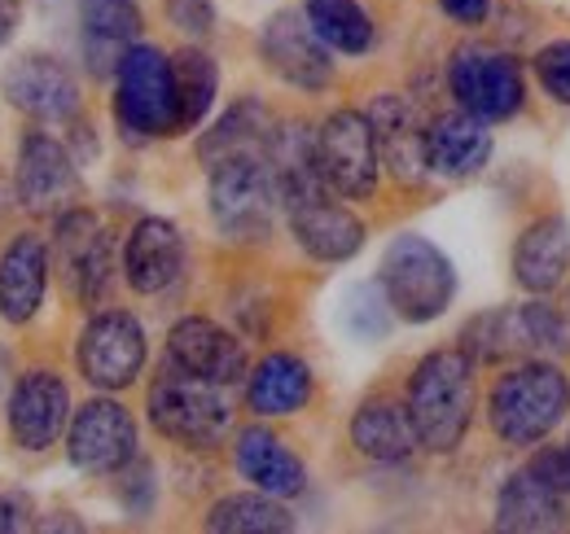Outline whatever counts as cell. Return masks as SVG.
<instances>
[{
    "mask_svg": "<svg viewBox=\"0 0 570 534\" xmlns=\"http://www.w3.org/2000/svg\"><path fill=\"white\" fill-rule=\"evenodd\" d=\"M409 416L430 452H456L474 421V355L434 350L409 377Z\"/></svg>",
    "mask_w": 570,
    "mask_h": 534,
    "instance_id": "1",
    "label": "cell"
},
{
    "mask_svg": "<svg viewBox=\"0 0 570 534\" xmlns=\"http://www.w3.org/2000/svg\"><path fill=\"white\" fill-rule=\"evenodd\" d=\"M567 412L570 382L562 377V368H553V364L509 368L492 386V399H488L492 429H497L500 443H509V447H531V443L549 438L562 425Z\"/></svg>",
    "mask_w": 570,
    "mask_h": 534,
    "instance_id": "2",
    "label": "cell"
},
{
    "mask_svg": "<svg viewBox=\"0 0 570 534\" xmlns=\"http://www.w3.org/2000/svg\"><path fill=\"white\" fill-rule=\"evenodd\" d=\"M377 285H382V294L400 320L430 325L448 312V303L456 294V271L434 241L417 237V233H404L386 246L382 267H377Z\"/></svg>",
    "mask_w": 570,
    "mask_h": 534,
    "instance_id": "3",
    "label": "cell"
},
{
    "mask_svg": "<svg viewBox=\"0 0 570 534\" xmlns=\"http://www.w3.org/2000/svg\"><path fill=\"white\" fill-rule=\"evenodd\" d=\"M115 119L124 136L154 140V136L180 132V92L176 67L163 49L132 44L115 70Z\"/></svg>",
    "mask_w": 570,
    "mask_h": 534,
    "instance_id": "4",
    "label": "cell"
},
{
    "mask_svg": "<svg viewBox=\"0 0 570 534\" xmlns=\"http://www.w3.org/2000/svg\"><path fill=\"white\" fill-rule=\"evenodd\" d=\"M149 421L163 438H171L189 452H207V447L224 443V434L233 425V407L224 399V386L203 382L171 364L149 386Z\"/></svg>",
    "mask_w": 570,
    "mask_h": 534,
    "instance_id": "5",
    "label": "cell"
},
{
    "mask_svg": "<svg viewBox=\"0 0 570 534\" xmlns=\"http://www.w3.org/2000/svg\"><path fill=\"white\" fill-rule=\"evenodd\" d=\"M212 219L215 228L233 241H264L273 233L277 215V176L264 154H242L212 167Z\"/></svg>",
    "mask_w": 570,
    "mask_h": 534,
    "instance_id": "6",
    "label": "cell"
},
{
    "mask_svg": "<svg viewBox=\"0 0 570 534\" xmlns=\"http://www.w3.org/2000/svg\"><path fill=\"white\" fill-rule=\"evenodd\" d=\"M316 167H321V176L334 194L373 198L382 154H377V136H373L368 115H360V110L330 115L316 132Z\"/></svg>",
    "mask_w": 570,
    "mask_h": 534,
    "instance_id": "7",
    "label": "cell"
},
{
    "mask_svg": "<svg viewBox=\"0 0 570 534\" xmlns=\"http://www.w3.org/2000/svg\"><path fill=\"white\" fill-rule=\"evenodd\" d=\"M75 364L88 386L97 390H128L145 368V334L137 316L128 312H101L83 325Z\"/></svg>",
    "mask_w": 570,
    "mask_h": 534,
    "instance_id": "8",
    "label": "cell"
},
{
    "mask_svg": "<svg viewBox=\"0 0 570 534\" xmlns=\"http://www.w3.org/2000/svg\"><path fill=\"white\" fill-rule=\"evenodd\" d=\"M334 189L330 185H312V189H298V194H285L282 206L289 215V233L294 241L321 259V264H347L352 255H360L364 246V224L343 206V201L330 198Z\"/></svg>",
    "mask_w": 570,
    "mask_h": 534,
    "instance_id": "9",
    "label": "cell"
},
{
    "mask_svg": "<svg viewBox=\"0 0 570 534\" xmlns=\"http://www.w3.org/2000/svg\"><path fill=\"white\" fill-rule=\"evenodd\" d=\"M448 83H452V97L461 101V110H470L488 123L513 119L522 110V97H527L518 62L504 53H492V49H474V44L452 58Z\"/></svg>",
    "mask_w": 570,
    "mask_h": 534,
    "instance_id": "10",
    "label": "cell"
},
{
    "mask_svg": "<svg viewBox=\"0 0 570 534\" xmlns=\"http://www.w3.org/2000/svg\"><path fill=\"white\" fill-rule=\"evenodd\" d=\"M13 185H18L22 210H31V215H49V219H58V215L75 210V201H79V194H83L79 171H75V158L67 154V145L53 140V136H45V132L22 136Z\"/></svg>",
    "mask_w": 570,
    "mask_h": 534,
    "instance_id": "11",
    "label": "cell"
},
{
    "mask_svg": "<svg viewBox=\"0 0 570 534\" xmlns=\"http://www.w3.org/2000/svg\"><path fill=\"white\" fill-rule=\"evenodd\" d=\"M67 456L83 473H119L137 456V421L115 399H92L71 412Z\"/></svg>",
    "mask_w": 570,
    "mask_h": 534,
    "instance_id": "12",
    "label": "cell"
},
{
    "mask_svg": "<svg viewBox=\"0 0 570 534\" xmlns=\"http://www.w3.org/2000/svg\"><path fill=\"white\" fill-rule=\"evenodd\" d=\"M259 53L273 67V75H282L289 88L321 92L334 79L330 44L316 36V27L307 22V13H294V9L273 13L264 22V31H259Z\"/></svg>",
    "mask_w": 570,
    "mask_h": 534,
    "instance_id": "13",
    "label": "cell"
},
{
    "mask_svg": "<svg viewBox=\"0 0 570 534\" xmlns=\"http://www.w3.org/2000/svg\"><path fill=\"white\" fill-rule=\"evenodd\" d=\"M71 425V390L58 373L49 368H31L18 377L13 395H9V438L22 452H45L62 438V429Z\"/></svg>",
    "mask_w": 570,
    "mask_h": 534,
    "instance_id": "14",
    "label": "cell"
},
{
    "mask_svg": "<svg viewBox=\"0 0 570 534\" xmlns=\"http://www.w3.org/2000/svg\"><path fill=\"white\" fill-rule=\"evenodd\" d=\"M53 259H58V276L67 280L79 303H97L110 289V237L97 224V215L88 210H67L58 215V237H53Z\"/></svg>",
    "mask_w": 570,
    "mask_h": 534,
    "instance_id": "15",
    "label": "cell"
},
{
    "mask_svg": "<svg viewBox=\"0 0 570 534\" xmlns=\"http://www.w3.org/2000/svg\"><path fill=\"white\" fill-rule=\"evenodd\" d=\"M470 355L479 359H497L509 350H531V355H549V350H567L570 329L562 325V316L544 303H527L518 312H492L483 320H474L465 329Z\"/></svg>",
    "mask_w": 570,
    "mask_h": 534,
    "instance_id": "16",
    "label": "cell"
},
{
    "mask_svg": "<svg viewBox=\"0 0 570 534\" xmlns=\"http://www.w3.org/2000/svg\"><path fill=\"white\" fill-rule=\"evenodd\" d=\"M0 92H4V101L18 115H27L36 123H67V119H75V110H79V83H75V75L62 62L45 58V53L18 58L13 67L4 70Z\"/></svg>",
    "mask_w": 570,
    "mask_h": 534,
    "instance_id": "17",
    "label": "cell"
},
{
    "mask_svg": "<svg viewBox=\"0 0 570 534\" xmlns=\"http://www.w3.org/2000/svg\"><path fill=\"white\" fill-rule=\"evenodd\" d=\"M167 359L215 386H237L246 377V346L203 316H189L167 334Z\"/></svg>",
    "mask_w": 570,
    "mask_h": 534,
    "instance_id": "18",
    "label": "cell"
},
{
    "mask_svg": "<svg viewBox=\"0 0 570 534\" xmlns=\"http://www.w3.org/2000/svg\"><path fill=\"white\" fill-rule=\"evenodd\" d=\"M368 123H373V136H377L382 167H391L395 180H404V185H422L430 176L426 128H422L413 101L400 97V92H382L368 106Z\"/></svg>",
    "mask_w": 570,
    "mask_h": 534,
    "instance_id": "19",
    "label": "cell"
},
{
    "mask_svg": "<svg viewBox=\"0 0 570 534\" xmlns=\"http://www.w3.org/2000/svg\"><path fill=\"white\" fill-rule=\"evenodd\" d=\"M185 267V241L176 233L171 219H158L149 215L141 219L132 233H128V246H124V276L137 294H163L167 285H176Z\"/></svg>",
    "mask_w": 570,
    "mask_h": 534,
    "instance_id": "20",
    "label": "cell"
},
{
    "mask_svg": "<svg viewBox=\"0 0 570 534\" xmlns=\"http://www.w3.org/2000/svg\"><path fill=\"white\" fill-rule=\"evenodd\" d=\"M492 158V132L488 119L461 110V115H443L426 128V162L430 176L443 180H465L479 176Z\"/></svg>",
    "mask_w": 570,
    "mask_h": 534,
    "instance_id": "21",
    "label": "cell"
},
{
    "mask_svg": "<svg viewBox=\"0 0 570 534\" xmlns=\"http://www.w3.org/2000/svg\"><path fill=\"white\" fill-rule=\"evenodd\" d=\"M141 36V9L132 0H79V40L97 75L119 70L124 53Z\"/></svg>",
    "mask_w": 570,
    "mask_h": 534,
    "instance_id": "22",
    "label": "cell"
},
{
    "mask_svg": "<svg viewBox=\"0 0 570 534\" xmlns=\"http://www.w3.org/2000/svg\"><path fill=\"white\" fill-rule=\"evenodd\" d=\"M45 285H49L45 241L31 237V233L13 237L0 255V316L9 325H27L45 303Z\"/></svg>",
    "mask_w": 570,
    "mask_h": 534,
    "instance_id": "23",
    "label": "cell"
},
{
    "mask_svg": "<svg viewBox=\"0 0 570 534\" xmlns=\"http://www.w3.org/2000/svg\"><path fill=\"white\" fill-rule=\"evenodd\" d=\"M497 526L500 531H567L570 526V508L562 500V491H553L540 473L522 468L513 473L497 495Z\"/></svg>",
    "mask_w": 570,
    "mask_h": 534,
    "instance_id": "24",
    "label": "cell"
},
{
    "mask_svg": "<svg viewBox=\"0 0 570 534\" xmlns=\"http://www.w3.org/2000/svg\"><path fill=\"white\" fill-rule=\"evenodd\" d=\"M233 456H237L242 477L255 482V491H268V495H277V500H289V495H298V491L307 486V468H303V461L285 447L277 434H268L264 425L242 429Z\"/></svg>",
    "mask_w": 570,
    "mask_h": 534,
    "instance_id": "25",
    "label": "cell"
},
{
    "mask_svg": "<svg viewBox=\"0 0 570 534\" xmlns=\"http://www.w3.org/2000/svg\"><path fill=\"white\" fill-rule=\"evenodd\" d=\"M570 271V228L567 219L549 215L540 224H531L518 246H513V276L527 294H549L562 285Z\"/></svg>",
    "mask_w": 570,
    "mask_h": 534,
    "instance_id": "26",
    "label": "cell"
},
{
    "mask_svg": "<svg viewBox=\"0 0 570 534\" xmlns=\"http://www.w3.org/2000/svg\"><path fill=\"white\" fill-rule=\"evenodd\" d=\"M352 443H356L360 456L377 461V465H400L417 452V429H413V416H409V403L391 399H368L360 403V412L352 416Z\"/></svg>",
    "mask_w": 570,
    "mask_h": 534,
    "instance_id": "27",
    "label": "cell"
},
{
    "mask_svg": "<svg viewBox=\"0 0 570 534\" xmlns=\"http://www.w3.org/2000/svg\"><path fill=\"white\" fill-rule=\"evenodd\" d=\"M307 399H312V368L285 350L259 359V368L246 382V403L259 416H289V412L307 407Z\"/></svg>",
    "mask_w": 570,
    "mask_h": 534,
    "instance_id": "28",
    "label": "cell"
},
{
    "mask_svg": "<svg viewBox=\"0 0 570 534\" xmlns=\"http://www.w3.org/2000/svg\"><path fill=\"white\" fill-rule=\"evenodd\" d=\"M273 140V119L268 110L255 101V97H242L233 101V110L215 123L212 132L198 140V158L207 167H219L228 158H242V154H264Z\"/></svg>",
    "mask_w": 570,
    "mask_h": 534,
    "instance_id": "29",
    "label": "cell"
},
{
    "mask_svg": "<svg viewBox=\"0 0 570 534\" xmlns=\"http://www.w3.org/2000/svg\"><path fill=\"white\" fill-rule=\"evenodd\" d=\"M207 531L215 534H285L294 531L289 508H282L277 495L250 491V495H224L207 513Z\"/></svg>",
    "mask_w": 570,
    "mask_h": 534,
    "instance_id": "30",
    "label": "cell"
},
{
    "mask_svg": "<svg viewBox=\"0 0 570 534\" xmlns=\"http://www.w3.org/2000/svg\"><path fill=\"white\" fill-rule=\"evenodd\" d=\"M303 13L330 49H338V53H368L373 49V36H377L373 18L356 0H307Z\"/></svg>",
    "mask_w": 570,
    "mask_h": 534,
    "instance_id": "31",
    "label": "cell"
},
{
    "mask_svg": "<svg viewBox=\"0 0 570 534\" xmlns=\"http://www.w3.org/2000/svg\"><path fill=\"white\" fill-rule=\"evenodd\" d=\"M176 67V92H180V132L185 128H198L207 119L215 101V83H219V70L203 49H185L180 58H171Z\"/></svg>",
    "mask_w": 570,
    "mask_h": 534,
    "instance_id": "32",
    "label": "cell"
},
{
    "mask_svg": "<svg viewBox=\"0 0 570 534\" xmlns=\"http://www.w3.org/2000/svg\"><path fill=\"white\" fill-rule=\"evenodd\" d=\"M391 303L382 294V285H356L347 298H343V325L356 342H377L386 337V325H391Z\"/></svg>",
    "mask_w": 570,
    "mask_h": 534,
    "instance_id": "33",
    "label": "cell"
},
{
    "mask_svg": "<svg viewBox=\"0 0 570 534\" xmlns=\"http://www.w3.org/2000/svg\"><path fill=\"white\" fill-rule=\"evenodd\" d=\"M535 75H540V83L549 88L553 101L570 106V40L544 44V49L535 53Z\"/></svg>",
    "mask_w": 570,
    "mask_h": 534,
    "instance_id": "34",
    "label": "cell"
},
{
    "mask_svg": "<svg viewBox=\"0 0 570 534\" xmlns=\"http://www.w3.org/2000/svg\"><path fill=\"white\" fill-rule=\"evenodd\" d=\"M167 18H171L176 31L194 36V40H203V36L215 27L212 0H167Z\"/></svg>",
    "mask_w": 570,
    "mask_h": 534,
    "instance_id": "35",
    "label": "cell"
},
{
    "mask_svg": "<svg viewBox=\"0 0 570 534\" xmlns=\"http://www.w3.org/2000/svg\"><path fill=\"white\" fill-rule=\"evenodd\" d=\"M439 4H443L448 18H456L465 27H479L488 18V9H492V0H439Z\"/></svg>",
    "mask_w": 570,
    "mask_h": 534,
    "instance_id": "36",
    "label": "cell"
},
{
    "mask_svg": "<svg viewBox=\"0 0 570 534\" xmlns=\"http://www.w3.org/2000/svg\"><path fill=\"white\" fill-rule=\"evenodd\" d=\"M27 517H31V513H27V504H22V500H9V495H0V534L27 531V526H31Z\"/></svg>",
    "mask_w": 570,
    "mask_h": 534,
    "instance_id": "37",
    "label": "cell"
},
{
    "mask_svg": "<svg viewBox=\"0 0 570 534\" xmlns=\"http://www.w3.org/2000/svg\"><path fill=\"white\" fill-rule=\"evenodd\" d=\"M13 22H18V9H13V0H0V44L13 36Z\"/></svg>",
    "mask_w": 570,
    "mask_h": 534,
    "instance_id": "38",
    "label": "cell"
},
{
    "mask_svg": "<svg viewBox=\"0 0 570 534\" xmlns=\"http://www.w3.org/2000/svg\"><path fill=\"white\" fill-rule=\"evenodd\" d=\"M4 368H9V359H4V350H0V377H4Z\"/></svg>",
    "mask_w": 570,
    "mask_h": 534,
    "instance_id": "39",
    "label": "cell"
}]
</instances>
